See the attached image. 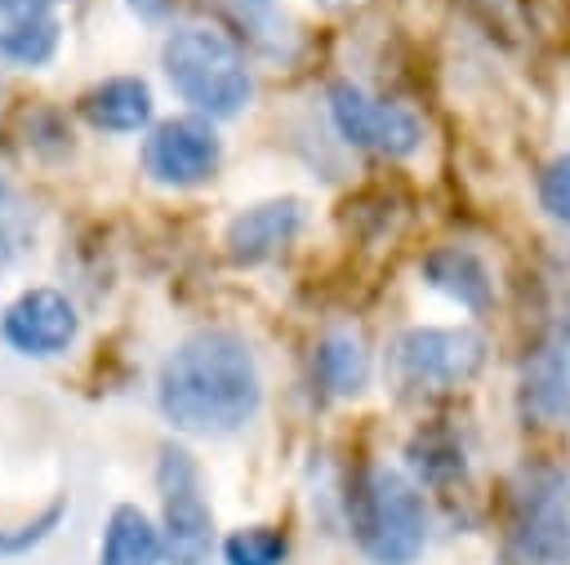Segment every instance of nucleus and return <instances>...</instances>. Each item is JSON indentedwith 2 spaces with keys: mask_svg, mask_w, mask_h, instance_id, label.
Segmentation results:
<instances>
[{
  "mask_svg": "<svg viewBox=\"0 0 570 565\" xmlns=\"http://www.w3.org/2000/svg\"><path fill=\"white\" fill-rule=\"evenodd\" d=\"M156 400L174 432L227 436L245 427L263 400L254 351L232 329H196L165 356Z\"/></svg>",
  "mask_w": 570,
  "mask_h": 565,
  "instance_id": "f257e3e1",
  "label": "nucleus"
},
{
  "mask_svg": "<svg viewBox=\"0 0 570 565\" xmlns=\"http://www.w3.org/2000/svg\"><path fill=\"white\" fill-rule=\"evenodd\" d=\"M160 67H165L169 85L178 89V98L191 102L209 120L236 116L254 93L245 53L214 27L169 31V40L160 44Z\"/></svg>",
  "mask_w": 570,
  "mask_h": 565,
  "instance_id": "f03ea898",
  "label": "nucleus"
},
{
  "mask_svg": "<svg viewBox=\"0 0 570 565\" xmlns=\"http://www.w3.org/2000/svg\"><path fill=\"white\" fill-rule=\"evenodd\" d=\"M352 529L374 565H410L428 538L419 485L396 467H370L352 494Z\"/></svg>",
  "mask_w": 570,
  "mask_h": 565,
  "instance_id": "7ed1b4c3",
  "label": "nucleus"
},
{
  "mask_svg": "<svg viewBox=\"0 0 570 565\" xmlns=\"http://www.w3.org/2000/svg\"><path fill=\"white\" fill-rule=\"evenodd\" d=\"M160 538H165V561L169 565H209L214 552V512L200 498L196 463L187 449L165 445L160 449Z\"/></svg>",
  "mask_w": 570,
  "mask_h": 565,
  "instance_id": "20e7f679",
  "label": "nucleus"
},
{
  "mask_svg": "<svg viewBox=\"0 0 570 565\" xmlns=\"http://www.w3.org/2000/svg\"><path fill=\"white\" fill-rule=\"evenodd\" d=\"M485 365V338L476 329H405L392 347V369L405 387H459Z\"/></svg>",
  "mask_w": 570,
  "mask_h": 565,
  "instance_id": "39448f33",
  "label": "nucleus"
},
{
  "mask_svg": "<svg viewBox=\"0 0 570 565\" xmlns=\"http://www.w3.org/2000/svg\"><path fill=\"white\" fill-rule=\"evenodd\" d=\"M330 116H334V125L347 142H356L365 151H379V156H392V160L414 156L419 142H423V125H419L414 111H405L396 102H379V98H370L365 89H356L347 80H338L330 89Z\"/></svg>",
  "mask_w": 570,
  "mask_h": 565,
  "instance_id": "423d86ee",
  "label": "nucleus"
},
{
  "mask_svg": "<svg viewBox=\"0 0 570 565\" xmlns=\"http://www.w3.org/2000/svg\"><path fill=\"white\" fill-rule=\"evenodd\" d=\"M512 556L521 565H566L570 556V507L561 494V480L552 472H539L517 489L512 507Z\"/></svg>",
  "mask_w": 570,
  "mask_h": 565,
  "instance_id": "0eeeda50",
  "label": "nucleus"
},
{
  "mask_svg": "<svg viewBox=\"0 0 570 565\" xmlns=\"http://www.w3.org/2000/svg\"><path fill=\"white\" fill-rule=\"evenodd\" d=\"M223 160V142L209 116H174L160 120L142 142V169L165 187H196L214 178Z\"/></svg>",
  "mask_w": 570,
  "mask_h": 565,
  "instance_id": "6e6552de",
  "label": "nucleus"
},
{
  "mask_svg": "<svg viewBox=\"0 0 570 565\" xmlns=\"http://www.w3.org/2000/svg\"><path fill=\"white\" fill-rule=\"evenodd\" d=\"M76 307L67 303V294L49 289V285H36V289H22L4 316H0V334L13 351L22 356H58L71 347L76 338Z\"/></svg>",
  "mask_w": 570,
  "mask_h": 565,
  "instance_id": "1a4fd4ad",
  "label": "nucleus"
},
{
  "mask_svg": "<svg viewBox=\"0 0 570 565\" xmlns=\"http://www.w3.org/2000/svg\"><path fill=\"white\" fill-rule=\"evenodd\" d=\"M298 227H303V200L281 196V200H263V205L240 209L227 222L223 245H227V258L236 267H258L272 254H281L298 236Z\"/></svg>",
  "mask_w": 570,
  "mask_h": 565,
  "instance_id": "9d476101",
  "label": "nucleus"
},
{
  "mask_svg": "<svg viewBox=\"0 0 570 565\" xmlns=\"http://www.w3.org/2000/svg\"><path fill=\"white\" fill-rule=\"evenodd\" d=\"M58 0H0V58L40 67L58 49Z\"/></svg>",
  "mask_w": 570,
  "mask_h": 565,
  "instance_id": "9b49d317",
  "label": "nucleus"
},
{
  "mask_svg": "<svg viewBox=\"0 0 570 565\" xmlns=\"http://www.w3.org/2000/svg\"><path fill=\"white\" fill-rule=\"evenodd\" d=\"M521 405L539 423H570V343H548L521 365Z\"/></svg>",
  "mask_w": 570,
  "mask_h": 565,
  "instance_id": "f8f14e48",
  "label": "nucleus"
},
{
  "mask_svg": "<svg viewBox=\"0 0 570 565\" xmlns=\"http://www.w3.org/2000/svg\"><path fill=\"white\" fill-rule=\"evenodd\" d=\"M80 116L102 133H134L151 120V89L138 76H111L80 98Z\"/></svg>",
  "mask_w": 570,
  "mask_h": 565,
  "instance_id": "ddd939ff",
  "label": "nucleus"
},
{
  "mask_svg": "<svg viewBox=\"0 0 570 565\" xmlns=\"http://www.w3.org/2000/svg\"><path fill=\"white\" fill-rule=\"evenodd\" d=\"M160 561H165V538L151 525V516L134 503L111 507L102 547H98V565H160Z\"/></svg>",
  "mask_w": 570,
  "mask_h": 565,
  "instance_id": "4468645a",
  "label": "nucleus"
},
{
  "mask_svg": "<svg viewBox=\"0 0 570 565\" xmlns=\"http://www.w3.org/2000/svg\"><path fill=\"white\" fill-rule=\"evenodd\" d=\"M423 276H428L432 289L450 294L454 303H463V307H472V311H481V307L490 303V271H485V262H481L472 249H463V245H441V249H432V254L423 258Z\"/></svg>",
  "mask_w": 570,
  "mask_h": 565,
  "instance_id": "2eb2a0df",
  "label": "nucleus"
},
{
  "mask_svg": "<svg viewBox=\"0 0 570 565\" xmlns=\"http://www.w3.org/2000/svg\"><path fill=\"white\" fill-rule=\"evenodd\" d=\"M316 378L330 396H356L370 383V351H365L361 334H352V329L325 334L316 347Z\"/></svg>",
  "mask_w": 570,
  "mask_h": 565,
  "instance_id": "dca6fc26",
  "label": "nucleus"
},
{
  "mask_svg": "<svg viewBox=\"0 0 570 565\" xmlns=\"http://www.w3.org/2000/svg\"><path fill=\"white\" fill-rule=\"evenodd\" d=\"M285 552H289V543L276 525H245V529H232L223 543L227 565H281Z\"/></svg>",
  "mask_w": 570,
  "mask_h": 565,
  "instance_id": "f3484780",
  "label": "nucleus"
},
{
  "mask_svg": "<svg viewBox=\"0 0 570 565\" xmlns=\"http://www.w3.org/2000/svg\"><path fill=\"white\" fill-rule=\"evenodd\" d=\"M410 458H414V467L428 476V480H445V476H454V472H463V454L454 449V440L450 436H419L414 445H410Z\"/></svg>",
  "mask_w": 570,
  "mask_h": 565,
  "instance_id": "a211bd4d",
  "label": "nucleus"
},
{
  "mask_svg": "<svg viewBox=\"0 0 570 565\" xmlns=\"http://www.w3.org/2000/svg\"><path fill=\"white\" fill-rule=\"evenodd\" d=\"M539 200H543V209H548L557 222L570 227V151L557 156V160L543 169V178H539Z\"/></svg>",
  "mask_w": 570,
  "mask_h": 565,
  "instance_id": "6ab92c4d",
  "label": "nucleus"
},
{
  "mask_svg": "<svg viewBox=\"0 0 570 565\" xmlns=\"http://www.w3.org/2000/svg\"><path fill=\"white\" fill-rule=\"evenodd\" d=\"M58 516H62V503H53L40 521H31V525H22L18 534H0V552H22V547H31V543H40L53 525H58Z\"/></svg>",
  "mask_w": 570,
  "mask_h": 565,
  "instance_id": "aec40b11",
  "label": "nucleus"
},
{
  "mask_svg": "<svg viewBox=\"0 0 570 565\" xmlns=\"http://www.w3.org/2000/svg\"><path fill=\"white\" fill-rule=\"evenodd\" d=\"M134 13H142V18H160L165 9H169V0H125Z\"/></svg>",
  "mask_w": 570,
  "mask_h": 565,
  "instance_id": "412c9836",
  "label": "nucleus"
},
{
  "mask_svg": "<svg viewBox=\"0 0 570 565\" xmlns=\"http://www.w3.org/2000/svg\"><path fill=\"white\" fill-rule=\"evenodd\" d=\"M4 200H9V191H4V187H0V209H4Z\"/></svg>",
  "mask_w": 570,
  "mask_h": 565,
  "instance_id": "4be33fe9",
  "label": "nucleus"
},
{
  "mask_svg": "<svg viewBox=\"0 0 570 565\" xmlns=\"http://www.w3.org/2000/svg\"><path fill=\"white\" fill-rule=\"evenodd\" d=\"M316 4H347V0H316Z\"/></svg>",
  "mask_w": 570,
  "mask_h": 565,
  "instance_id": "5701e85b",
  "label": "nucleus"
},
{
  "mask_svg": "<svg viewBox=\"0 0 570 565\" xmlns=\"http://www.w3.org/2000/svg\"><path fill=\"white\" fill-rule=\"evenodd\" d=\"M566 565H570V556H566Z\"/></svg>",
  "mask_w": 570,
  "mask_h": 565,
  "instance_id": "b1692460",
  "label": "nucleus"
}]
</instances>
